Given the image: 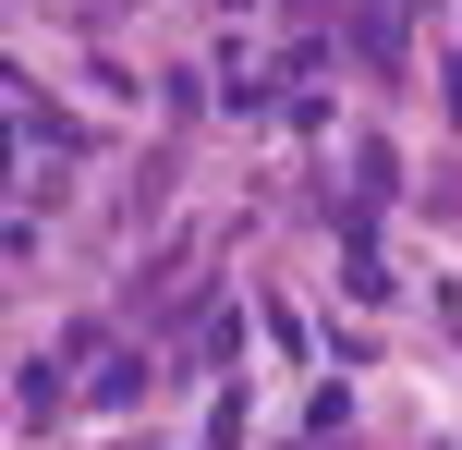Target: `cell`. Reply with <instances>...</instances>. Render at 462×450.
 Here are the masks:
<instances>
[{
	"instance_id": "52a82bcc",
	"label": "cell",
	"mask_w": 462,
	"mask_h": 450,
	"mask_svg": "<svg viewBox=\"0 0 462 450\" xmlns=\"http://www.w3.org/2000/svg\"><path fill=\"white\" fill-rule=\"evenodd\" d=\"M341 427H353V390H341V378H328V390H317V402H304V438H341Z\"/></svg>"
},
{
	"instance_id": "9c48e42d",
	"label": "cell",
	"mask_w": 462,
	"mask_h": 450,
	"mask_svg": "<svg viewBox=\"0 0 462 450\" xmlns=\"http://www.w3.org/2000/svg\"><path fill=\"white\" fill-rule=\"evenodd\" d=\"M304 450H328V438H304Z\"/></svg>"
},
{
	"instance_id": "277c9868",
	"label": "cell",
	"mask_w": 462,
	"mask_h": 450,
	"mask_svg": "<svg viewBox=\"0 0 462 450\" xmlns=\"http://www.w3.org/2000/svg\"><path fill=\"white\" fill-rule=\"evenodd\" d=\"M280 86H292V73H280V61H244V49H231V73H219V97H231V110H268Z\"/></svg>"
},
{
	"instance_id": "7a4b0ae2",
	"label": "cell",
	"mask_w": 462,
	"mask_h": 450,
	"mask_svg": "<svg viewBox=\"0 0 462 450\" xmlns=\"http://www.w3.org/2000/svg\"><path fill=\"white\" fill-rule=\"evenodd\" d=\"M231 354H244V305H231V292H208V305H195V329H183V365H195V378H219Z\"/></svg>"
},
{
	"instance_id": "5b68a950",
	"label": "cell",
	"mask_w": 462,
	"mask_h": 450,
	"mask_svg": "<svg viewBox=\"0 0 462 450\" xmlns=\"http://www.w3.org/2000/svg\"><path fill=\"white\" fill-rule=\"evenodd\" d=\"M13 414H24V427H49V414H61V365H49V354L13 378Z\"/></svg>"
},
{
	"instance_id": "6da1fadb",
	"label": "cell",
	"mask_w": 462,
	"mask_h": 450,
	"mask_svg": "<svg viewBox=\"0 0 462 450\" xmlns=\"http://www.w3.org/2000/svg\"><path fill=\"white\" fill-rule=\"evenodd\" d=\"M61 354H86V402H97V414H122V402H146V378H159V365H134V354H110V341H97V329H73Z\"/></svg>"
},
{
	"instance_id": "30bf717a",
	"label": "cell",
	"mask_w": 462,
	"mask_h": 450,
	"mask_svg": "<svg viewBox=\"0 0 462 450\" xmlns=\"http://www.w3.org/2000/svg\"><path fill=\"white\" fill-rule=\"evenodd\" d=\"M195 450H208V438H195Z\"/></svg>"
},
{
	"instance_id": "3957f363",
	"label": "cell",
	"mask_w": 462,
	"mask_h": 450,
	"mask_svg": "<svg viewBox=\"0 0 462 450\" xmlns=\"http://www.w3.org/2000/svg\"><path fill=\"white\" fill-rule=\"evenodd\" d=\"M13 134H24V146H49V159H73V146H86V134H73V110H49L24 73H13Z\"/></svg>"
},
{
	"instance_id": "8992f818",
	"label": "cell",
	"mask_w": 462,
	"mask_h": 450,
	"mask_svg": "<svg viewBox=\"0 0 462 450\" xmlns=\"http://www.w3.org/2000/svg\"><path fill=\"white\" fill-rule=\"evenodd\" d=\"M390 183H402V159H390V146H353V207H377Z\"/></svg>"
},
{
	"instance_id": "ba28073f",
	"label": "cell",
	"mask_w": 462,
	"mask_h": 450,
	"mask_svg": "<svg viewBox=\"0 0 462 450\" xmlns=\"http://www.w3.org/2000/svg\"><path fill=\"white\" fill-rule=\"evenodd\" d=\"M439 110L462 122V49H450V61H439Z\"/></svg>"
}]
</instances>
